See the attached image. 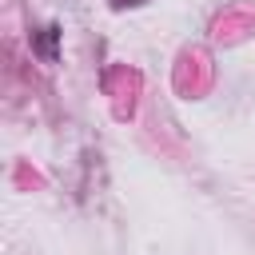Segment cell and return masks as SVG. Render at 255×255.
I'll return each instance as SVG.
<instances>
[{
    "instance_id": "2",
    "label": "cell",
    "mask_w": 255,
    "mask_h": 255,
    "mask_svg": "<svg viewBox=\"0 0 255 255\" xmlns=\"http://www.w3.org/2000/svg\"><path fill=\"white\" fill-rule=\"evenodd\" d=\"M131 4H143V0H112V8H131Z\"/></svg>"
},
{
    "instance_id": "1",
    "label": "cell",
    "mask_w": 255,
    "mask_h": 255,
    "mask_svg": "<svg viewBox=\"0 0 255 255\" xmlns=\"http://www.w3.org/2000/svg\"><path fill=\"white\" fill-rule=\"evenodd\" d=\"M56 40H60V28H56V24L40 28V36H36V56L52 64V60H56Z\"/></svg>"
}]
</instances>
